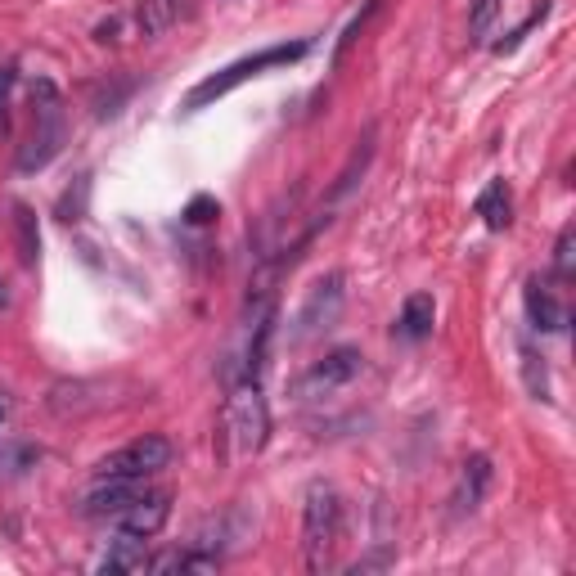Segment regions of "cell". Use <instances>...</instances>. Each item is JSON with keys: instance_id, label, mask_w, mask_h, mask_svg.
<instances>
[{"instance_id": "1", "label": "cell", "mask_w": 576, "mask_h": 576, "mask_svg": "<svg viewBox=\"0 0 576 576\" xmlns=\"http://www.w3.org/2000/svg\"><path fill=\"white\" fill-rule=\"evenodd\" d=\"M311 45H315V41H306V36H302V41H279V45H266V50H257V54H243V59L230 63V68L212 72V77H203L194 90H189V95H185V113H198V108L216 104L221 95H230L234 86H243V81L261 77V72L288 68V63L306 59V54H311Z\"/></svg>"}, {"instance_id": "2", "label": "cell", "mask_w": 576, "mask_h": 576, "mask_svg": "<svg viewBox=\"0 0 576 576\" xmlns=\"http://www.w3.org/2000/svg\"><path fill=\"white\" fill-rule=\"evenodd\" d=\"M32 108H36L32 140L18 149V171H23V176L50 167V162L63 153V140H68V113H63L59 86H54L50 77H36L32 81Z\"/></svg>"}, {"instance_id": "3", "label": "cell", "mask_w": 576, "mask_h": 576, "mask_svg": "<svg viewBox=\"0 0 576 576\" xmlns=\"http://www.w3.org/2000/svg\"><path fill=\"white\" fill-rule=\"evenodd\" d=\"M342 536V495L329 482H311L302 495V554L311 572L333 563V549Z\"/></svg>"}, {"instance_id": "4", "label": "cell", "mask_w": 576, "mask_h": 576, "mask_svg": "<svg viewBox=\"0 0 576 576\" xmlns=\"http://www.w3.org/2000/svg\"><path fill=\"white\" fill-rule=\"evenodd\" d=\"M225 437H230V455L239 459V464L252 455H261V446H266L270 410H266V396H261V387L252 383V378L234 383L230 401H225Z\"/></svg>"}, {"instance_id": "5", "label": "cell", "mask_w": 576, "mask_h": 576, "mask_svg": "<svg viewBox=\"0 0 576 576\" xmlns=\"http://www.w3.org/2000/svg\"><path fill=\"white\" fill-rule=\"evenodd\" d=\"M365 374V356H360V347H333L324 360H315L306 374L293 378V401L311 405V401H324V396L342 392L347 383H356V378Z\"/></svg>"}, {"instance_id": "6", "label": "cell", "mask_w": 576, "mask_h": 576, "mask_svg": "<svg viewBox=\"0 0 576 576\" xmlns=\"http://www.w3.org/2000/svg\"><path fill=\"white\" fill-rule=\"evenodd\" d=\"M171 459H176V450H171L167 437H158V432H144V437L126 441L122 450H113V455H104L95 464V477H153L162 473V468H171Z\"/></svg>"}, {"instance_id": "7", "label": "cell", "mask_w": 576, "mask_h": 576, "mask_svg": "<svg viewBox=\"0 0 576 576\" xmlns=\"http://www.w3.org/2000/svg\"><path fill=\"white\" fill-rule=\"evenodd\" d=\"M347 275L342 270H329V275H320L311 288H306V302H302V311H297V320H293V333L288 338L293 342H306V338H315V333H324V329H333L338 324V315H342V302H347Z\"/></svg>"}, {"instance_id": "8", "label": "cell", "mask_w": 576, "mask_h": 576, "mask_svg": "<svg viewBox=\"0 0 576 576\" xmlns=\"http://www.w3.org/2000/svg\"><path fill=\"white\" fill-rule=\"evenodd\" d=\"M144 491L140 477H95V482L81 491L77 513L81 518H99V522H113L135 495Z\"/></svg>"}, {"instance_id": "9", "label": "cell", "mask_w": 576, "mask_h": 576, "mask_svg": "<svg viewBox=\"0 0 576 576\" xmlns=\"http://www.w3.org/2000/svg\"><path fill=\"white\" fill-rule=\"evenodd\" d=\"M167 518H171V495H167V491H140V495H135V500L113 518V527L122 531V536L149 540V536H158V531L167 527Z\"/></svg>"}, {"instance_id": "10", "label": "cell", "mask_w": 576, "mask_h": 576, "mask_svg": "<svg viewBox=\"0 0 576 576\" xmlns=\"http://www.w3.org/2000/svg\"><path fill=\"white\" fill-rule=\"evenodd\" d=\"M522 306H527L531 329H540V333H563L567 329V306L558 302L554 288H549L540 275L527 279V288H522Z\"/></svg>"}, {"instance_id": "11", "label": "cell", "mask_w": 576, "mask_h": 576, "mask_svg": "<svg viewBox=\"0 0 576 576\" xmlns=\"http://www.w3.org/2000/svg\"><path fill=\"white\" fill-rule=\"evenodd\" d=\"M491 455H468L464 468H459V482H455V495H450V504H455V513H477V504L486 500V491H491Z\"/></svg>"}, {"instance_id": "12", "label": "cell", "mask_w": 576, "mask_h": 576, "mask_svg": "<svg viewBox=\"0 0 576 576\" xmlns=\"http://www.w3.org/2000/svg\"><path fill=\"white\" fill-rule=\"evenodd\" d=\"M432 324H437V302H432V293H410L392 329H396V338H405V342H423V338H432Z\"/></svg>"}, {"instance_id": "13", "label": "cell", "mask_w": 576, "mask_h": 576, "mask_svg": "<svg viewBox=\"0 0 576 576\" xmlns=\"http://www.w3.org/2000/svg\"><path fill=\"white\" fill-rule=\"evenodd\" d=\"M144 567H149V549H144V540L140 536H122V531H117L113 545L95 558V572H108V576H117V572H144Z\"/></svg>"}, {"instance_id": "14", "label": "cell", "mask_w": 576, "mask_h": 576, "mask_svg": "<svg viewBox=\"0 0 576 576\" xmlns=\"http://www.w3.org/2000/svg\"><path fill=\"white\" fill-rule=\"evenodd\" d=\"M180 14H185V0H135V32L144 41H158Z\"/></svg>"}, {"instance_id": "15", "label": "cell", "mask_w": 576, "mask_h": 576, "mask_svg": "<svg viewBox=\"0 0 576 576\" xmlns=\"http://www.w3.org/2000/svg\"><path fill=\"white\" fill-rule=\"evenodd\" d=\"M477 216L486 221V230H509V189L504 180H486V189L477 194Z\"/></svg>"}, {"instance_id": "16", "label": "cell", "mask_w": 576, "mask_h": 576, "mask_svg": "<svg viewBox=\"0 0 576 576\" xmlns=\"http://www.w3.org/2000/svg\"><path fill=\"white\" fill-rule=\"evenodd\" d=\"M14 239H18V261L36 266V257H41V230H36V212L27 203H14Z\"/></svg>"}, {"instance_id": "17", "label": "cell", "mask_w": 576, "mask_h": 576, "mask_svg": "<svg viewBox=\"0 0 576 576\" xmlns=\"http://www.w3.org/2000/svg\"><path fill=\"white\" fill-rule=\"evenodd\" d=\"M374 135H378L374 126H365V135H360V140H356V149H351V162L338 171V185H333V198H342V194H347V189L356 185V176H360V171L369 167V158H374Z\"/></svg>"}, {"instance_id": "18", "label": "cell", "mask_w": 576, "mask_h": 576, "mask_svg": "<svg viewBox=\"0 0 576 576\" xmlns=\"http://www.w3.org/2000/svg\"><path fill=\"white\" fill-rule=\"evenodd\" d=\"M36 459H41V446H32V441H5L0 446V477H23L27 468H36Z\"/></svg>"}, {"instance_id": "19", "label": "cell", "mask_w": 576, "mask_h": 576, "mask_svg": "<svg viewBox=\"0 0 576 576\" xmlns=\"http://www.w3.org/2000/svg\"><path fill=\"white\" fill-rule=\"evenodd\" d=\"M378 5H383V0H365V5H360V14L351 18L347 27H342V36H338V41H333V59H329L333 68H342V59H347V54H351V45H356V41H360V32H365V23L378 14Z\"/></svg>"}, {"instance_id": "20", "label": "cell", "mask_w": 576, "mask_h": 576, "mask_svg": "<svg viewBox=\"0 0 576 576\" xmlns=\"http://www.w3.org/2000/svg\"><path fill=\"white\" fill-rule=\"evenodd\" d=\"M500 18V0H468V41H486Z\"/></svg>"}, {"instance_id": "21", "label": "cell", "mask_w": 576, "mask_h": 576, "mask_svg": "<svg viewBox=\"0 0 576 576\" xmlns=\"http://www.w3.org/2000/svg\"><path fill=\"white\" fill-rule=\"evenodd\" d=\"M522 374H527L531 396H536V401H549V374H545V360H540L531 347H522Z\"/></svg>"}, {"instance_id": "22", "label": "cell", "mask_w": 576, "mask_h": 576, "mask_svg": "<svg viewBox=\"0 0 576 576\" xmlns=\"http://www.w3.org/2000/svg\"><path fill=\"white\" fill-rule=\"evenodd\" d=\"M554 270H558V279L576 275V230L572 225H563V234H558V243H554Z\"/></svg>"}, {"instance_id": "23", "label": "cell", "mask_w": 576, "mask_h": 576, "mask_svg": "<svg viewBox=\"0 0 576 576\" xmlns=\"http://www.w3.org/2000/svg\"><path fill=\"white\" fill-rule=\"evenodd\" d=\"M545 18H549V0H540V9H531V14L522 18V23L513 27V32L504 36L500 45H495V54H509V50H518V45H522V36H527L531 27H540V23H545Z\"/></svg>"}, {"instance_id": "24", "label": "cell", "mask_w": 576, "mask_h": 576, "mask_svg": "<svg viewBox=\"0 0 576 576\" xmlns=\"http://www.w3.org/2000/svg\"><path fill=\"white\" fill-rule=\"evenodd\" d=\"M86 198H90V180L81 176L77 185L59 198V216H63V221H81V216H86Z\"/></svg>"}, {"instance_id": "25", "label": "cell", "mask_w": 576, "mask_h": 576, "mask_svg": "<svg viewBox=\"0 0 576 576\" xmlns=\"http://www.w3.org/2000/svg\"><path fill=\"white\" fill-rule=\"evenodd\" d=\"M216 216H221V203H216L212 194H198L194 203L185 207V225H212Z\"/></svg>"}, {"instance_id": "26", "label": "cell", "mask_w": 576, "mask_h": 576, "mask_svg": "<svg viewBox=\"0 0 576 576\" xmlns=\"http://www.w3.org/2000/svg\"><path fill=\"white\" fill-rule=\"evenodd\" d=\"M126 95H131V81H122V86L104 90V95L95 99V113H99V117H113L117 108H122V99H126Z\"/></svg>"}, {"instance_id": "27", "label": "cell", "mask_w": 576, "mask_h": 576, "mask_svg": "<svg viewBox=\"0 0 576 576\" xmlns=\"http://www.w3.org/2000/svg\"><path fill=\"white\" fill-rule=\"evenodd\" d=\"M14 86H18L14 63H0V131H5V104H9V95H14Z\"/></svg>"}, {"instance_id": "28", "label": "cell", "mask_w": 576, "mask_h": 576, "mask_svg": "<svg viewBox=\"0 0 576 576\" xmlns=\"http://www.w3.org/2000/svg\"><path fill=\"white\" fill-rule=\"evenodd\" d=\"M5 414H9V401H5V396H0V423H5Z\"/></svg>"}]
</instances>
